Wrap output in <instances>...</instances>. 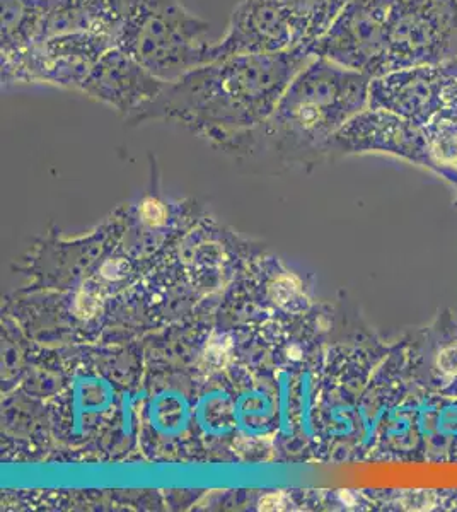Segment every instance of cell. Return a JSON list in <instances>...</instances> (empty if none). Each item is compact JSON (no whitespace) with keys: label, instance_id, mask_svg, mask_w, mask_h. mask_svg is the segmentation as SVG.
Segmentation results:
<instances>
[{"label":"cell","instance_id":"obj_1","mask_svg":"<svg viewBox=\"0 0 457 512\" xmlns=\"http://www.w3.org/2000/svg\"><path fill=\"white\" fill-rule=\"evenodd\" d=\"M313 60L307 48L231 55L166 82L135 118H180L200 128H244L272 117L294 77Z\"/></svg>","mask_w":457,"mask_h":512},{"label":"cell","instance_id":"obj_2","mask_svg":"<svg viewBox=\"0 0 457 512\" xmlns=\"http://www.w3.org/2000/svg\"><path fill=\"white\" fill-rule=\"evenodd\" d=\"M210 24L191 14L180 0H132L116 47L162 81L217 60Z\"/></svg>","mask_w":457,"mask_h":512},{"label":"cell","instance_id":"obj_3","mask_svg":"<svg viewBox=\"0 0 457 512\" xmlns=\"http://www.w3.org/2000/svg\"><path fill=\"white\" fill-rule=\"evenodd\" d=\"M371 81L362 72L313 57L290 82L268 120L289 139L321 144L369 108Z\"/></svg>","mask_w":457,"mask_h":512},{"label":"cell","instance_id":"obj_4","mask_svg":"<svg viewBox=\"0 0 457 512\" xmlns=\"http://www.w3.org/2000/svg\"><path fill=\"white\" fill-rule=\"evenodd\" d=\"M457 60V0H391L388 72Z\"/></svg>","mask_w":457,"mask_h":512},{"label":"cell","instance_id":"obj_5","mask_svg":"<svg viewBox=\"0 0 457 512\" xmlns=\"http://www.w3.org/2000/svg\"><path fill=\"white\" fill-rule=\"evenodd\" d=\"M391 0H352L309 52L365 76L388 74Z\"/></svg>","mask_w":457,"mask_h":512},{"label":"cell","instance_id":"obj_6","mask_svg":"<svg viewBox=\"0 0 457 512\" xmlns=\"http://www.w3.org/2000/svg\"><path fill=\"white\" fill-rule=\"evenodd\" d=\"M113 47L115 36L99 33L48 36L16 59L2 62V84L35 82L81 91L94 65Z\"/></svg>","mask_w":457,"mask_h":512},{"label":"cell","instance_id":"obj_7","mask_svg":"<svg viewBox=\"0 0 457 512\" xmlns=\"http://www.w3.org/2000/svg\"><path fill=\"white\" fill-rule=\"evenodd\" d=\"M457 89V60L418 65L374 77L369 108L393 111L418 127H427Z\"/></svg>","mask_w":457,"mask_h":512},{"label":"cell","instance_id":"obj_8","mask_svg":"<svg viewBox=\"0 0 457 512\" xmlns=\"http://www.w3.org/2000/svg\"><path fill=\"white\" fill-rule=\"evenodd\" d=\"M164 86L166 81L151 74L122 48L113 47L89 72L81 93L135 117L151 105Z\"/></svg>","mask_w":457,"mask_h":512},{"label":"cell","instance_id":"obj_9","mask_svg":"<svg viewBox=\"0 0 457 512\" xmlns=\"http://www.w3.org/2000/svg\"><path fill=\"white\" fill-rule=\"evenodd\" d=\"M292 48H299L296 33L278 0H241L232 11L226 36L215 43L217 59Z\"/></svg>","mask_w":457,"mask_h":512},{"label":"cell","instance_id":"obj_10","mask_svg":"<svg viewBox=\"0 0 457 512\" xmlns=\"http://www.w3.org/2000/svg\"><path fill=\"white\" fill-rule=\"evenodd\" d=\"M347 151H384L434 168L422 127L381 108H365L335 135Z\"/></svg>","mask_w":457,"mask_h":512},{"label":"cell","instance_id":"obj_11","mask_svg":"<svg viewBox=\"0 0 457 512\" xmlns=\"http://www.w3.org/2000/svg\"><path fill=\"white\" fill-rule=\"evenodd\" d=\"M132 0H50L45 38L65 33L118 36Z\"/></svg>","mask_w":457,"mask_h":512},{"label":"cell","instance_id":"obj_12","mask_svg":"<svg viewBox=\"0 0 457 512\" xmlns=\"http://www.w3.org/2000/svg\"><path fill=\"white\" fill-rule=\"evenodd\" d=\"M48 4L50 0H2V62L45 40Z\"/></svg>","mask_w":457,"mask_h":512},{"label":"cell","instance_id":"obj_13","mask_svg":"<svg viewBox=\"0 0 457 512\" xmlns=\"http://www.w3.org/2000/svg\"><path fill=\"white\" fill-rule=\"evenodd\" d=\"M289 16L297 47L309 48L328 31L352 0H278Z\"/></svg>","mask_w":457,"mask_h":512},{"label":"cell","instance_id":"obj_14","mask_svg":"<svg viewBox=\"0 0 457 512\" xmlns=\"http://www.w3.org/2000/svg\"><path fill=\"white\" fill-rule=\"evenodd\" d=\"M423 132L434 163L457 166V89Z\"/></svg>","mask_w":457,"mask_h":512},{"label":"cell","instance_id":"obj_15","mask_svg":"<svg viewBox=\"0 0 457 512\" xmlns=\"http://www.w3.org/2000/svg\"><path fill=\"white\" fill-rule=\"evenodd\" d=\"M140 214L144 217V221L151 226H161L164 219H166V209L162 207L161 202H157L154 198H147L142 207H140Z\"/></svg>","mask_w":457,"mask_h":512},{"label":"cell","instance_id":"obj_16","mask_svg":"<svg viewBox=\"0 0 457 512\" xmlns=\"http://www.w3.org/2000/svg\"><path fill=\"white\" fill-rule=\"evenodd\" d=\"M275 296L280 304L296 303L294 299L299 296V289L296 284L289 279L278 280L277 286H275Z\"/></svg>","mask_w":457,"mask_h":512},{"label":"cell","instance_id":"obj_17","mask_svg":"<svg viewBox=\"0 0 457 512\" xmlns=\"http://www.w3.org/2000/svg\"><path fill=\"white\" fill-rule=\"evenodd\" d=\"M229 347H231V344L227 342L226 338L220 337L219 340H212V344L209 345V350H207V359L210 362H215L217 366L224 364L227 355H229Z\"/></svg>","mask_w":457,"mask_h":512},{"label":"cell","instance_id":"obj_18","mask_svg":"<svg viewBox=\"0 0 457 512\" xmlns=\"http://www.w3.org/2000/svg\"><path fill=\"white\" fill-rule=\"evenodd\" d=\"M98 309V297L91 292H82L77 299V313L81 316H93Z\"/></svg>","mask_w":457,"mask_h":512},{"label":"cell","instance_id":"obj_19","mask_svg":"<svg viewBox=\"0 0 457 512\" xmlns=\"http://www.w3.org/2000/svg\"><path fill=\"white\" fill-rule=\"evenodd\" d=\"M282 506H284V497L280 494L267 495V497L261 501V509H265V511L282 509Z\"/></svg>","mask_w":457,"mask_h":512},{"label":"cell","instance_id":"obj_20","mask_svg":"<svg viewBox=\"0 0 457 512\" xmlns=\"http://www.w3.org/2000/svg\"><path fill=\"white\" fill-rule=\"evenodd\" d=\"M103 274H105V277H108V279H118V277H122L123 263H120V262L106 263L105 267H103Z\"/></svg>","mask_w":457,"mask_h":512}]
</instances>
